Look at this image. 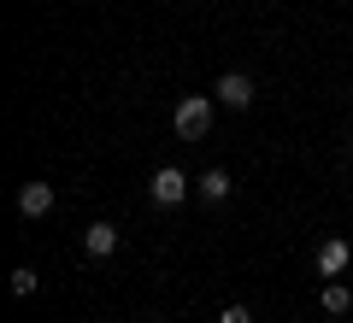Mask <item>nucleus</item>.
I'll return each mask as SVG.
<instances>
[{"label": "nucleus", "mask_w": 353, "mask_h": 323, "mask_svg": "<svg viewBox=\"0 0 353 323\" xmlns=\"http://www.w3.org/2000/svg\"><path fill=\"white\" fill-rule=\"evenodd\" d=\"M212 112H218L212 94H183V100H176V112H171L176 141H206V136H212Z\"/></svg>", "instance_id": "obj_1"}, {"label": "nucleus", "mask_w": 353, "mask_h": 323, "mask_svg": "<svg viewBox=\"0 0 353 323\" xmlns=\"http://www.w3.org/2000/svg\"><path fill=\"white\" fill-rule=\"evenodd\" d=\"M189 194H194V183L176 171V165H159V171L148 176V200H153V206H183Z\"/></svg>", "instance_id": "obj_2"}, {"label": "nucleus", "mask_w": 353, "mask_h": 323, "mask_svg": "<svg viewBox=\"0 0 353 323\" xmlns=\"http://www.w3.org/2000/svg\"><path fill=\"white\" fill-rule=\"evenodd\" d=\"M212 100H218V106H230V112L253 106V76L248 71H224V76H218V88H212Z\"/></svg>", "instance_id": "obj_3"}, {"label": "nucleus", "mask_w": 353, "mask_h": 323, "mask_svg": "<svg viewBox=\"0 0 353 323\" xmlns=\"http://www.w3.org/2000/svg\"><path fill=\"white\" fill-rule=\"evenodd\" d=\"M347 264H353V247H347L341 236H324V241H318V282H330V276H341Z\"/></svg>", "instance_id": "obj_4"}, {"label": "nucleus", "mask_w": 353, "mask_h": 323, "mask_svg": "<svg viewBox=\"0 0 353 323\" xmlns=\"http://www.w3.org/2000/svg\"><path fill=\"white\" fill-rule=\"evenodd\" d=\"M83 253H88V259H112V253H118V224H106V218H101V224H88L83 229Z\"/></svg>", "instance_id": "obj_5"}, {"label": "nucleus", "mask_w": 353, "mask_h": 323, "mask_svg": "<svg viewBox=\"0 0 353 323\" xmlns=\"http://www.w3.org/2000/svg\"><path fill=\"white\" fill-rule=\"evenodd\" d=\"M18 211L24 218H48L53 211V183H24L18 188Z\"/></svg>", "instance_id": "obj_6"}, {"label": "nucleus", "mask_w": 353, "mask_h": 323, "mask_svg": "<svg viewBox=\"0 0 353 323\" xmlns=\"http://www.w3.org/2000/svg\"><path fill=\"white\" fill-rule=\"evenodd\" d=\"M318 306H324L330 317H341V311H353V288L341 282V276H330V282H318Z\"/></svg>", "instance_id": "obj_7"}, {"label": "nucleus", "mask_w": 353, "mask_h": 323, "mask_svg": "<svg viewBox=\"0 0 353 323\" xmlns=\"http://www.w3.org/2000/svg\"><path fill=\"white\" fill-rule=\"evenodd\" d=\"M194 194L212 200V206H224V200H230V171H206L201 183H194Z\"/></svg>", "instance_id": "obj_8"}, {"label": "nucleus", "mask_w": 353, "mask_h": 323, "mask_svg": "<svg viewBox=\"0 0 353 323\" xmlns=\"http://www.w3.org/2000/svg\"><path fill=\"white\" fill-rule=\"evenodd\" d=\"M6 282H12V294H18V300H30V294H36V282H41V276L30 271V264H18V271L6 276Z\"/></svg>", "instance_id": "obj_9"}, {"label": "nucleus", "mask_w": 353, "mask_h": 323, "mask_svg": "<svg viewBox=\"0 0 353 323\" xmlns=\"http://www.w3.org/2000/svg\"><path fill=\"white\" fill-rule=\"evenodd\" d=\"M218 323H253V311L236 300V306H224V311H218Z\"/></svg>", "instance_id": "obj_10"}, {"label": "nucleus", "mask_w": 353, "mask_h": 323, "mask_svg": "<svg viewBox=\"0 0 353 323\" xmlns=\"http://www.w3.org/2000/svg\"><path fill=\"white\" fill-rule=\"evenodd\" d=\"M347 171H353V147H347Z\"/></svg>", "instance_id": "obj_11"}, {"label": "nucleus", "mask_w": 353, "mask_h": 323, "mask_svg": "<svg viewBox=\"0 0 353 323\" xmlns=\"http://www.w3.org/2000/svg\"><path fill=\"white\" fill-rule=\"evenodd\" d=\"M347 106H353V88H347Z\"/></svg>", "instance_id": "obj_12"}]
</instances>
